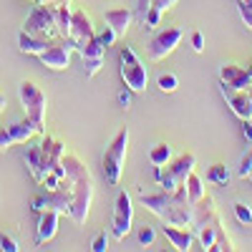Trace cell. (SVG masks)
Here are the masks:
<instances>
[{"instance_id": "1", "label": "cell", "mask_w": 252, "mask_h": 252, "mask_svg": "<svg viewBox=\"0 0 252 252\" xmlns=\"http://www.w3.org/2000/svg\"><path fill=\"white\" fill-rule=\"evenodd\" d=\"M139 202L157 215L164 224H177V227H189L192 224V212L194 204L187 197V187L179 184L177 189H161L157 194H141Z\"/></svg>"}, {"instance_id": "2", "label": "cell", "mask_w": 252, "mask_h": 252, "mask_svg": "<svg viewBox=\"0 0 252 252\" xmlns=\"http://www.w3.org/2000/svg\"><path fill=\"white\" fill-rule=\"evenodd\" d=\"M63 169L66 177L73 182V204H71V220L83 227L89 220V209L94 202V177L89 166L81 161L78 154H63Z\"/></svg>"}, {"instance_id": "3", "label": "cell", "mask_w": 252, "mask_h": 252, "mask_svg": "<svg viewBox=\"0 0 252 252\" xmlns=\"http://www.w3.org/2000/svg\"><path fill=\"white\" fill-rule=\"evenodd\" d=\"M18 98L23 103L26 116L33 121V126L38 129V134L46 131V109H48V98L40 91L33 81H23L18 86Z\"/></svg>"}, {"instance_id": "4", "label": "cell", "mask_w": 252, "mask_h": 252, "mask_svg": "<svg viewBox=\"0 0 252 252\" xmlns=\"http://www.w3.org/2000/svg\"><path fill=\"white\" fill-rule=\"evenodd\" d=\"M119 73H121L124 86H129L134 94L144 91L146 83H149V71L139 61L131 46H119Z\"/></svg>"}, {"instance_id": "5", "label": "cell", "mask_w": 252, "mask_h": 252, "mask_svg": "<svg viewBox=\"0 0 252 252\" xmlns=\"http://www.w3.org/2000/svg\"><path fill=\"white\" fill-rule=\"evenodd\" d=\"M126 146H129V129H119V134L111 139V144L106 146V152L101 157V169L103 177L111 187L119 184L121 172H124V159H126Z\"/></svg>"}, {"instance_id": "6", "label": "cell", "mask_w": 252, "mask_h": 252, "mask_svg": "<svg viewBox=\"0 0 252 252\" xmlns=\"http://www.w3.org/2000/svg\"><path fill=\"white\" fill-rule=\"evenodd\" d=\"M197 166V157L194 154H182L174 161H166L164 166H154V179L164 187V189H177L179 184L187 182V177L194 172Z\"/></svg>"}, {"instance_id": "7", "label": "cell", "mask_w": 252, "mask_h": 252, "mask_svg": "<svg viewBox=\"0 0 252 252\" xmlns=\"http://www.w3.org/2000/svg\"><path fill=\"white\" fill-rule=\"evenodd\" d=\"M23 31L33 33V35H40V38H48L53 40L58 35V28H56V18H53V8L46 5V3H38L31 8L26 23H23ZM61 38V35H58Z\"/></svg>"}, {"instance_id": "8", "label": "cell", "mask_w": 252, "mask_h": 252, "mask_svg": "<svg viewBox=\"0 0 252 252\" xmlns=\"http://www.w3.org/2000/svg\"><path fill=\"white\" fill-rule=\"evenodd\" d=\"M76 53V46L71 38H61V40H53V43L40 53V63L51 71H66L68 63H71V56Z\"/></svg>"}, {"instance_id": "9", "label": "cell", "mask_w": 252, "mask_h": 252, "mask_svg": "<svg viewBox=\"0 0 252 252\" xmlns=\"http://www.w3.org/2000/svg\"><path fill=\"white\" fill-rule=\"evenodd\" d=\"M131 222H134V202H131V194L126 189H121L116 197V204H114V220H111L114 237L124 240L131 229Z\"/></svg>"}, {"instance_id": "10", "label": "cell", "mask_w": 252, "mask_h": 252, "mask_svg": "<svg viewBox=\"0 0 252 252\" xmlns=\"http://www.w3.org/2000/svg\"><path fill=\"white\" fill-rule=\"evenodd\" d=\"M182 38H184V31L177 28V26H169V28L159 31V33L149 40V58H152V61L166 58L169 53H174V48L182 43Z\"/></svg>"}, {"instance_id": "11", "label": "cell", "mask_w": 252, "mask_h": 252, "mask_svg": "<svg viewBox=\"0 0 252 252\" xmlns=\"http://www.w3.org/2000/svg\"><path fill=\"white\" fill-rule=\"evenodd\" d=\"M220 94L227 101L229 111H232L240 121L252 119V98H250V89H232L227 83H220Z\"/></svg>"}, {"instance_id": "12", "label": "cell", "mask_w": 252, "mask_h": 252, "mask_svg": "<svg viewBox=\"0 0 252 252\" xmlns=\"http://www.w3.org/2000/svg\"><path fill=\"white\" fill-rule=\"evenodd\" d=\"M96 35V28L91 23V18L86 10H73V18H71V40H73V46H76V53L89 43V40Z\"/></svg>"}, {"instance_id": "13", "label": "cell", "mask_w": 252, "mask_h": 252, "mask_svg": "<svg viewBox=\"0 0 252 252\" xmlns=\"http://www.w3.org/2000/svg\"><path fill=\"white\" fill-rule=\"evenodd\" d=\"M103 51H106V48L98 43V38H96V35H94L81 51H78L81 63H83V73H86L89 78L96 76V73L103 68Z\"/></svg>"}, {"instance_id": "14", "label": "cell", "mask_w": 252, "mask_h": 252, "mask_svg": "<svg viewBox=\"0 0 252 252\" xmlns=\"http://www.w3.org/2000/svg\"><path fill=\"white\" fill-rule=\"evenodd\" d=\"M26 166H28L31 177L38 184L43 182V177L51 172V161H48V157H46V152H43V146H40V144L31 146V149L26 152Z\"/></svg>"}, {"instance_id": "15", "label": "cell", "mask_w": 252, "mask_h": 252, "mask_svg": "<svg viewBox=\"0 0 252 252\" xmlns=\"http://www.w3.org/2000/svg\"><path fill=\"white\" fill-rule=\"evenodd\" d=\"M58 220H61V215L56 209H43V212L38 215V227H35V242L38 245L53 240L56 229H58Z\"/></svg>"}, {"instance_id": "16", "label": "cell", "mask_w": 252, "mask_h": 252, "mask_svg": "<svg viewBox=\"0 0 252 252\" xmlns=\"http://www.w3.org/2000/svg\"><path fill=\"white\" fill-rule=\"evenodd\" d=\"M103 20H106V26L116 33V38H124L129 26H131V20H134V13L129 8H111V10L103 13Z\"/></svg>"}, {"instance_id": "17", "label": "cell", "mask_w": 252, "mask_h": 252, "mask_svg": "<svg viewBox=\"0 0 252 252\" xmlns=\"http://www.w3.org/2000/svg\"><path fill=\"white\" fill-rule=\"evenodd\" d=\"M220 83H227V86H232V89H250L252 86L247 68L232 66V63H222L220 66Z\"/></svg>"}, {"instance_id": "18", "label": "cell", "mask_w": 252, "mask_h": 252, "mask_svg": "<svg viewBox=\"0 0 252 252\" xmlns=\"http://www.w3.org/2000/svg\"><path fill=\"white\" fill-rule=\"evenodd\" d=\"M161 232H164V237H166V240L172 242V247H174V250H179V252L192 250V245H194V237H192V232H189L187 227L164 224V227H161Z\"/></svg>"}, {"instance_id": "19", "label": "cell", "mask_w": 252, "mask_h": 252, "mask_svg": "<svg viewBox=\"0 0 252 252\" xmlns=\"http://www.w3.org/2000/svg\"><path fill=\"white\" fill-rule=\"evenodd\" d=\"M51 43H53V40L40 38V35H33V33H28V31H20V33H18V48L23 51V53H28V56H40Z\"/></svg>"}, {"instance_id": "20", "label": "cell", "mask_w": 252, "mask_h": 252, "mask_svg": "<svg viewBox=\"0 0 252 252\" xmlns=\"http://www.w3.org/2000/svg\"><path fill=\"white\" fill-rule=\"evenodd\" d=\"M51 8H53V18H56L58 35H61V38H68V35H71V18H73V10H71V5H68V0H58V3H53Z\"/></svg>"}, {"instance_id": "21", "label": "cell", "mask_w": 252, "mask_h": 252, "mask_svg": "<svg viewBox=\"0 0 252 252\" xmlns=\"http://www.w3.org/2000/svg\"><path fill=\"white\" fill-rule=\"evenodd\" d=\"M8 134H10L13 144H26V141H31V139L38 134V129L33 126V121L26 116L23 121H13V124L8 126Z\"/></svg>"}, {"instance_id": "22", "label": "cell", "mask_w": 252, "mask_h": 252, "mask_svg": "<svg viewBox=\"0 0 252 252\" xmlns=\"http://www.w3.org/2000/svg\"><path fill=\"white\" fill-rule=\"evenodd\" d=\"M222 224V217H217L212 224H202V227H194L197 229V237H199V245L202 250H212L215 240H217V227Z\"/></svg>"}, {"instance_id": "23", "label": "cell", "mask_w": 252, "mask_h": 252, "mask_svg": "<svg viewBox=\"0 0 252 252\" xmlns=\"http://www.w3.org/2000/svg\"><path fill=\"white\" fill-rule=\"evenodd\" d=\"M149 161H152V166H164L166 161H172V146L169 144H157V146H152V152H149Z\"/></svg>"}, {"instance_id": "24", "label": "cell", "mask_w": 252, "mask_h": 252, "mask_svg": "<svg viewBox=\"0 0 252 252\" xmlns=\"http://www.w3.org/2000/svg\"><path fill=\"white\" fill-rule=\"evenodd\" d=\"M229 177H232V174H229L227 164H222V161H215V164L207 169V182H209V184H227Z\"/></svg>"}, {"instance_id": "25", "label": "cell", "mask_w": 252, "mask_h": 252, "mask_svg": "<svg viewBox=\"0 0 252 252\" xmlns=\"http://www.w3.org/2000/svg\"><path fill=\"white\" fill-rule=\"evenodd\" d=\"M184 187H187V197H189V202H192V204H197V202L204 197V187H202V179H199L194 172L187 177Z\"/></svg>"}, {"instance_id": "26", "label": "cell", "mask_w": 252, "mask_h": 252, "mask_svg": "<svg viewBox=\"0 0 252 252\" xmlns=\"http://www.w3.org/2000/svg\"><path fill=\"white\" fill-rule=\"evenodd\" d=\"M157 86H159V91H164V94H174L177 86H179V78H177L174 73H161V76L157 78Z\"/></svg>"}, {"instance_id": "27", "label": "cell", "mask_w": 252, "mask_h": 252, "mask_svg": "<svg viewBox=\"0 0 252 252\" xmlns=\"http://www.w3.org/2000/svg\"><path fill=\"white\" fill-rule=\"evenodd\" d=\"M232 209H235V217H237L240 224H252V207H250V204H245V202H235Z\"/></svg>"}, {"instance_id": "28", "label": "cell", "mask_w": 252, "mask_h": 252, "mask_svg": "<svg viewBox=\"0 0 252 252\" xmlns=\"http://www.w3.org/2000/svg\"><path fill=\"white\" fill-rule=\"evenodd\" d=\"M237 13H240V18H242V23L252 31V3H247V0H237Z\"/></svg>"}, {"instance_id": "29", "label": "cell", "mask_w": 252, "mask_h": 252, "mask_svg": "<svg viewBox=\"0 0 252 252\" xmlns=\"http://www.w3.org/2000/svg\"><path fill=\"white\" fill-rule=\"evenodd\" d=\"M136 240H139V245H154V240H157V232H154V227L152 224H144L141 229H139V235H136Z\"/></svg>"}, {"instance_id": "30", "label": "cell", "mask_w": 252, "mask_h": 252, "mask_svg": "<svg viewBox=\"0 0 252 252\" xmlns=\"http://www.w3.org/2000/svg\"><path fill=\"white\" fill-rule=\"evenodd\" d=\"M250 172H252V146L242 154V159H240V169H237V174L242 177V179H247L250 177Z\"/></svg>"}, {"instance_id": "31", "label": "cell", "mask_w": 252, "mask_h": 252, "mask_svg": "<svg viewBox=\"0 0 252 252\" xmlns=\"http://www.w3.org/2000/svg\"><path fill=\"white\" fill-rule=\"evenodd\" d=\"M91 250H94V252H106V250H109V235H106V229H101V232L94 237Z\"/></svg>"}, {"instance_id": "32", "label": "cell", "mask_w": 252, "mask_h": 252, "mask_svg": "<svg viewBox=\"0 0 252 252\" xmlns=\"http://www.w3.org/2000/svg\"><path fill=\"white\" fill-rule=\"evenodd\" d=\"M161 15H164V13H161L159 8H154V5H152V8H149V13H146V18H144V26H146V28H157V26L161 23Z\"/></svg>"}, {"instance_id": "33", "label": "cell", "mask_w": 252, "mask_h": 252, "mask_svg": "<svg viewBox=\"0 0 252 252\" xmlns=\"http://www.w3.org/2000/svg\"><path fill=\"white\" fill-rule=\"evenodd\" d=\"M96 38H98V43H101L103 48H109V46L114 43V40H119V38H116V33H114V31H111L109 26H106V28H103L101 33H96Z\"/></svg>"}, {"instance_id": "34", "label": "cell", "mask_w": 252, "mask_h": 252, "mask_svg": "<svg viewBox=\"0 0 252 252\" xmlns=\"http://www.w3.org/2000/svg\"><path fill=\"white\" fill-rule=\"evenodd\" d=\"M0 250H3V252H18V250H20V245H18L10 235L0 232Z\"/></svg>"}, {"instance_id": "35", "label": "cell", "mask_w": 252, "mask_h": 252, "mask_svg": "<svg viewBox=\"0 0 252 252\" xmlns=\"http://www.w3.org/2000/svg\"><path fill=\"white\" fill-rule=\"evenodd\" d=\"M131 94H134V91H131L129 86H121V91H119V96H116L121 109H129V106H131Z\"/></svg>"}, {"instance_id": "36", "label": "cell", "mask_w": 252, "mask_h": 252, "mask_svg": "<svg viewBox=\"0 0 252 252\" xmlns=\"http://www.w3.org/2000/svg\"><path fill=\"white\" fill-rule=\"evenodd\" d=\"M10 146H13V139H10V134H8V126L0 124V152L10 149Z\"/></svg>"}, {"instance_id": "37", "label": "cell", "mask_w": 252, "mask_h": 252, "mask_svg": "<svg viewBox=\"0 0 252 252\" xmlns=\"http://www.w3.org/2000/svg\"><path fill=\"white\" fill-rule=\"evenodd\" d=\"M192 48H194V53H202L204 51V35H202V31H194L192 33Z\"/></svg>"}, {"instance_id": "38", "label": "cell", "mask_w": 252, "mask_h": 252, "mask_svg": "<svg viewBox=\"0 0 252 252\" xmlns=\"http://www.w3.org/2000/svg\"><path fill=\"white\" fill-rule=\"evenodd\" d=\"M152 5H154V8H159L161 13H166L169 8H174V5H177V0H152Z\"/></svg>"}, {"instance_id": "39", "label": "cell", "mask_w": 252, "mask_h": 252, "mask_svg": "<svg viewBox=\"0 0 252 252\" xmlns=\"http://www.w3.org/2000/svg\"><path fill=\"white\" fill-rule=\"evenodd\" d=\"M242 136L252 144V119H245L242 121Z\"/></svg>"}, {"instance_id": "40", "label": "cell", "mask_w": 252, "mask_h": 252, "mask_svg": "<svg viewBox=\"0 0 252 252\" xmlns=\"http://www.w3.org/2000/svg\"><path fill=\"white\" fill-rule=\"evenodd\" d=\"M5 106H8V103H5V96H3V94H0V111H3Z\"/></svg>"}, {"instance_id": "41", "label": "cell", "mask_w": 252, "mask_h": 252, "mask_svg": "<svg viewBox=\"0 0 252 252\" xmlns=\"http://www.w3.org/2000/svg\"><path fill=\"white\" fill-rule=\"evenodd\" d=\"M38 3H46V5H53V3H58V0H38Z\"/></svg>"}, {"instance_id": "42", "label": "cell", "mask_w": 252, "mask_h": 252, "mask_svg": "<svg viewBox=\"0 0 252 252\" xmlns=\"http://www.w3.org/2000/svg\"><path fill=\"white\" fill-rule=\"evenodd\" d=\"M247 76H250V81H252V63H250V66H247Z\"/></svg>"}, {"instance_id": "43", "label": "cell", "mask_w": 252, "mask_h": 252, "mask_svg": "<svg viewBox=\"0 0 252 252\" xmlns=\"http://www.w3.org/2000/svg\"><path fill=\"white\" fill-rule=\"evenodd\" d=\"M250 98H252V86H250Z\"/></svg>"}, {"instance_id": "44", "label": "cell", "mask_w": 252, "mask_h": 252, "mask_svg": "<svg viewBox=\"0 0 252 252\" xmlns=\"http://www.w3.org/2000/svg\"><path fill=\"white\" fill-rule=\"evenodd\" d=\"M247 179H250V182H252V172H250V177H247Z\"/></svg>"}, {"instance_id": "45", "label": "cell", "mask_w": 252, "mask_h": 252, "mask_svg": "<svg viewBox=\"0 0 252 252\" xmlns=\"http://www.w3.org/2000/svg\"><path fill=\"white\" fill-rule=\"evenodd\" d=\"M247 3H252V0H247Z\"/></svg>"}]
</instances>
